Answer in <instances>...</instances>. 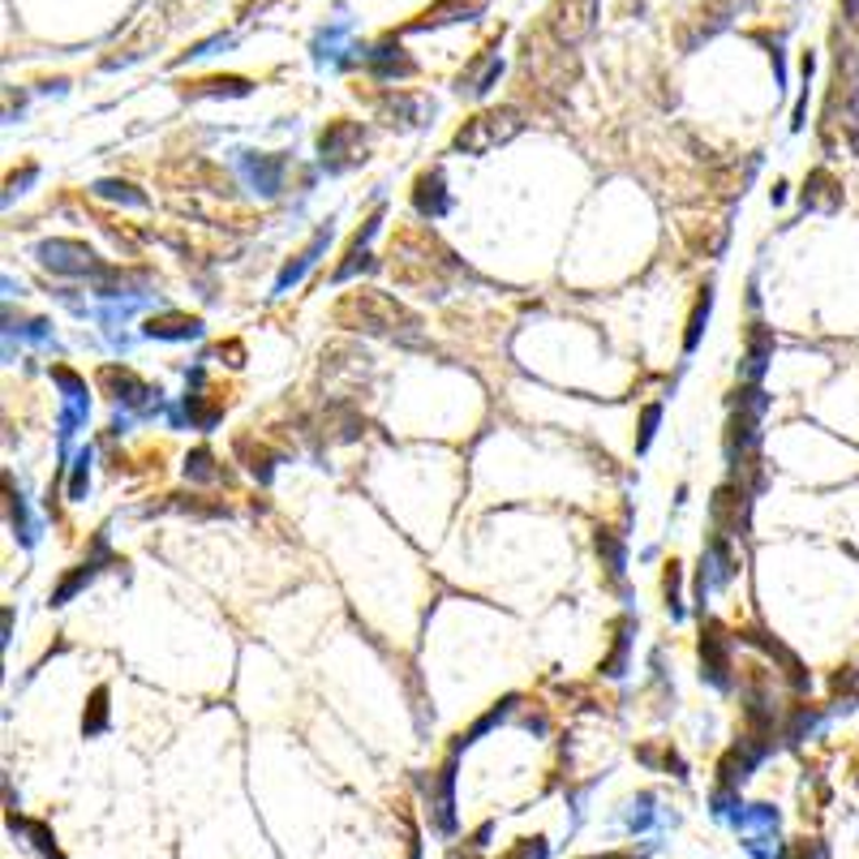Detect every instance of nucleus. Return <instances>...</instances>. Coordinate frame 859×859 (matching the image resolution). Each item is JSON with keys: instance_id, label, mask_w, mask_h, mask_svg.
Masks as SVG:
<instances>
[{"instance_id": "1", "label": "nucleus", "mask_w": 859, "mask_h": 859, "mask_svg": "<svg viewBox=\"0 0 859 859\" xmlns=\"http://www.w3.org/2000/svg\"><path fill=\"white\" fill-rule=\"evenodd\" d=\"M335 319L353 331H370V335H387V340H404V344H417V319L387 293H353L335 305Z\"/></svg>"}, {"instance_id": "2", "label": "nucleus", "mask_w": 859, "mask_h": 859, "mask_svg": "<svg viewBox=\"0 0 859 859\" xmlns=\"http://www.w3.org/2000/svg\"><path fill=\"white\" fill-rule=\"evenodd\" d=\"M521 130H525L521 108H491V112L468 117L456 130V138H452V146L464 151V155H486V151H495L503 142H512Z\"/></svg>"}, {"instance_id": "3", "label": "nucleus", "mask_w": 859, "mask_h": 859, "mask_svg": "<svg viewBox=\"0 0 859 859\" xmlns=\"http://www.w3.org/2000/svg\"><path fill=\"white\" fill-rule=\"evenodd\" d=\"M597 22V0H555L546 9V31L559 48H576Z\"/></svg>"}, {"instance_id": "4", "label": "nucleus", "mask_w": 859, "mask_h": 859, "mask_svg": "<svg viewBox=\"0 0 859 859\" xmlns=\"http://www.w3.org/2000/svg\"><path fill=\"white\" fill-rule=\"evenodd\" d=\"M491 0H434L426 4L404 31H434V27H452V22H468V18H482Z\"/></svg>"}, {"instance_id": "5", "label": "nucleus", "mask_w": 859, "mask_h": 859, "mask_svg": "<svg viewBox=\"0 0 859 859\" xmlns=\"http://www.w3.org/2000/svg\"><path fill=\"white\" fill-rule=\"evenodd\" d=\"M730 640L727 631L718 628V624H709V628L700 631V661H705V670L714 675V679H722L730 670V658H727Z\"/></svg>"}, {"instance_id": "6", "label": "nucleus", "mask_w": 859, "mask_h": 859, "mask_svg": "<svg viewBox=\"0 0 859 859\" xmlns=\"http://www.w3.org/2000/svg\"><path fill=\"white\" fill-rule=\"evenodd\" d=\"M413 202H417L422 215H443V206H447L443 172H422V176H417V190H413Z\"/></svg>"}, {"instance_id": "7", "label": "nucleus", "mask_w": 859, "mask_h": 859, "mask_svg": "<svg viewBox=\"0 0 859 859\" xmlns=\"http://www.w3.org/2000/svg\"><path fill=\"white\" fill-rule=\"evenodd\" d=\"M804 202L808 206H821V211H833L842 202V190H838V181L829 172H812L808 185H804Z\"/></svg>"}, {"instance_id": "8", "label": "nucleus", "mask_w": 859, "mask_h": 859, "mask_svg": "<svg viewBox=\"0 0 859 859\" xmlns=\"http://www.w3.org/2000/svg\"><path fill=\"white\" fill-rule=\"evenodd\" d=\"M498 78V57H482L477 65H473V73H464L461 78V91H468V95H482V91H491V82Z\"/></svg>"}, {"instance_id": "9", "label": "nucleus", "mask_w": 859, "mask_h": 859, "mask_svg": "<svg viewBox=\"0 0 859 859\" xmlns=\"http://www.w3.org/2000/svg\"><path fill=\"white\" fill-rule=\"evenodd\" d=\"M250 91V82L245 78H202L194 87H185V95H245Z\"/></svg>"}, {"instance_id": "10", "label": "nucleus", "mask_w": 859, "mask_h": 859, "mask_svg": "<svg viewBox=\"0 0 859 859\" xmlns=\"http://www.w3.org/2000/svg\"><path fill=\"white\" fill-rule=\"evenodd\" d=\"M151 335H164V340H181V335H194L199 319H185V314H164V319H151L146 323Z\"/></svg>"}, {"instance_id": "11", "label": "nucleus", "mask_w": 859, "mask_h": 859, "mask_svg": "<svg viewBox=\"0 0 859 859\" xmlns=\"http://www.w3.org/2000/svg\"><path fill=\"white\" fill-rule=\"evenodd\" d=\"M705 314H709V293L696 301L693 310V327H688V348H696V340H700V323H705Z\"/></svg>"}, {"instance_id": "12", "label": "nucleus", "mask_w": 859, "mask_h": 859, "mask_svg": "<svg viewBox=\"0 0 859 859\" xmlns=\"http://www.w3.org/2000/svg\"><path fill=\"white\" fill-rule=\"evenodd\" d=\"M271 0H241V18H254V9H266Z\"/></svg>"}]
</instances>
